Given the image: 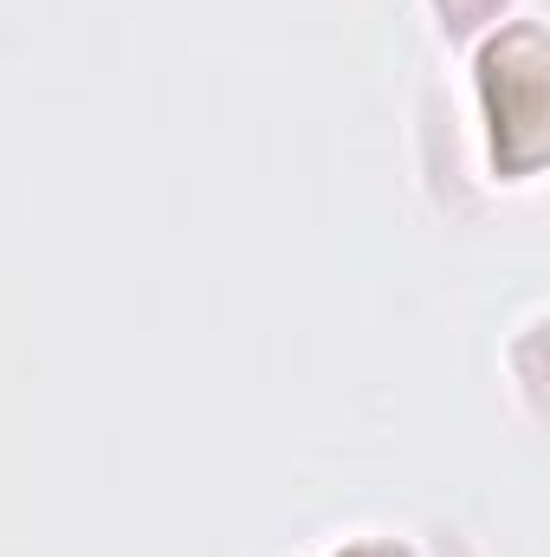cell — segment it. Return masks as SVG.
Listing matches in <instances>:
<instances>
[{
	"label": "cell",
	"instance_id": "6da1fadb",
	"mask_svg": "<svg viewBox=\"0 0 550 557\" xmlns=\"http://www.w3.org/2000/svg\"><path fill=\"white\" fill-rule=\"evenodd\" d=\"M545 26L512 20L479 52V85L492 111V156L505 175H532L545 162Z\"/></svg>",
	"mask_w": 550,
	"mask_h": 557
},
{
	"label": "cell",
	"instance_id": "3957f363",
	"mask_svg": "<svg viewBox=\"0 0 550 557\" xmlns=\"http://www.w3.org/2000/svg\"><path fill=\"white\" fill-rule=\"evenodd\" d=\"M337 557H409L402 545H350V552H337Z\"/></svg>",
	"mask_w": 550,
	"mask_h": 557
},
{
	"label": "cell",
	"instance_id": "7a4b0ae2",
	"mask_svg": "<svg viewBox=\"0 0 550 557\" xmlns=\"http://www.w3.org/2000/svg\"><path fill=\"white\" fill-rule=\"evenodd\" d=\"M434 7H440V26H447V33H473L499 0H434Z\"/></svg>",
	"mask_w": 550,
	"mask_h": 557
}]
</instances>
